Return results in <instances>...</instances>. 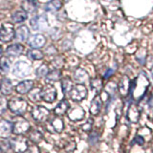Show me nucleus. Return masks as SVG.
<instances>
[{
  "label": "nucleus",
  "mask_w": 153,
  "mask_h": 153,
  "mask_svg": "<svg viewBox=\"0 0 153 153\" xmlns=\"http://www.w3.org/2000/svg\"><path fill=\"white\" fill-rule=\"evenodd\" d=\"M9 108L10 110L16 115L21 116L25 114L28 109V102L24 99L21 98H13L9 102Z\"/></svg>",
  "instance_id": "nucleus-1"
},
{
  "label": "nucleus",
  "mask_w": 153,
  "mask_h": 153,
  "mask_svg": "<svg viewBox=\"0 0 153 153\" xmlns=\"http://www.w3.org/2000/svg\"><path fill=\"white\" fill-rule=\"evenodd\" d=\"M32 71V67L31 65L28 63V62L24 61V60H20L17 61L13 66V74L17 76V78H24L28 75H30Z\"/></svg>",
  "instance_id": "nucleus-2"
},
{
  "label": "nucleus",
  "mask_w": 153,
  "mask_h": 153,
  "mask_svg": "<svg viewBox=\"0 0 153 153\" xmlns=\"http://www.w3.org/2000/svg\"><path fill=\"white\" fill-rule=\"evenodd\" d=\"M11 145V149L13 150L16 153H22L27 150L29 146L28 140L24 137H16L10 142Z\"/></svg>",
  "instance_id": "nucleus-3"
},
{
  "label": "nucleus",
  "mask_w": 153,
  "mask_h": 153,
  "mask_svg": "<svg viewBox=\"0 0 153 153\" xmlns=\"http://www.w3.org/2000/svg\"><path fill=\"white\" fill-rule=\"evenodd\" d=\"M86 95H87V90H86L85 86L81 84H76L75 86H72L70 90V96L71 99L75 100V102H80L82 100Z\"/></svg>",
  "instance_id": "nucleus-4"
},
{
  "label": "nucleus",
  "mask_w": 153,
  "mask_h": 153,
  "mask_svg": "<svg viewBox=\"0 0 153 153\" xmlns=\"http://www.w3.org/2000/svg\"><path fill=\"white\" fill-rule=\"evenodd\" d=\"M40 98L46 102H54L56 98V90L53 85H46L40 91Z\"/></svg>",
  "instance_id": "nucleus-5"
},
{
  "label": "nucleus",
  "mask_w": 153,
  "mask_h": 153,
  "mask_svg": "<svg viewBox=\"0 0 153 153\" xmlns=\"http://www.w3.org/2000/svg\"><path fill=\"white\" fill-rule=\"evenodd\" d=\"M32 115L35 121L38 123H43L48 119V117H49L50 112H49V110L45 108L44 106H36L33 109Z\"/></svg>",
  "instance_id": "nucleus-6"
},
{
  "label": "nucleus",
  "mask_w": 153,
  "mask_h": 153,
  "mask_svg": "<svg viewBox=\"0 0 153 153\" xmlns=\"http://www.w3.org/2000/svg\"><path fill=\"white\" fill-rule=\"evenodd\" d=\"M31 26L35 31H44L48 27L47 18L45 16H36L31 19Z\"/></svg>",
  "instance_id": "nucleus-7"
},
{
  "label": "nucleus",
  "mask_w": 153,
  "mask_h": 153,
  "mask_svg": "<svg viewBox=\"0 0 153 153\" xmlns=\"http://www.w3.org/2000/svg\"><path fill=\"white\" fill-rule=\"evenodd\" d=\"M30 123L24 119H19L13 124V132L16 135H22L29 131Z\"/></svg>",
  "instance_id": "nucleus-8"
},
{
  "label": "nucleus",
  "mask_w": 153,
  "mask_h": 153,
  "mask_svg": "<svg viewBox=\"0 0 153 153\" xmlns=\"http://www.w3.org/2000/svg\"><path fill=\"white\" fill-rule=\"evenodd\" d=\"M14 31L11 24H5L0 28V40L3 42L11 41L13 37Z\"/></svg>",
  "instance_id": "nucleus-9"
},
{
  "label": "nucleus",
  "mask_w": 153,
  "mask_h": 153,
  "mask_svg": "<svg viewBox=\"0 0 153 153\" xmlns=\"http://www.w3.org/2000/svg\"><path fill=\"white\" fill-rule=\"evenodd\" d=\"M45 37L43 36L42 35H39V33H37V35H33L30 38L28 39V44L29 46H31L33 49H37V48H41L43 47V45L45 44Z\"/></svg>",
  "instance_id": "nucleus-10"
},
{
  "label": "nucleus",
  "mask_w": 153,
  "mask_h": 153,
  "mask_svg": "<svg viewBox=\"0 0 153 153\" xmlns=\"http://www.w3.org/2000/svg\"><path fill=\"white\" fill-rule=\"evenodd\" d=\"M47 128L49 129V131H52L53 133H60L63 130V122L59 118H53L48 123Z\"/></svg>",
  "instance_id": "nucleus-11"
},
{
  "label": "nucleus",
  "mask_w": 153,
  "mask_h": 153,
  "mask_svg": "<svg viewBox=\"0 0 153 153\" xmlns=\"http://www.w3.org/2000/svg\"><path fill=\"white\" fill-rule=\"evenodd\" d=\"M13 132V123L6 120L0 121V137L8 138Z\"/></svg>",
  "instance_id": "nucleus-12"
},
{
  "label": "nucleus",
  "mask_w": 153,
  "mask_h": 153,
  "mask_svg": "<svg viewBox=\"0 0 153 153\" xmlns=\"http://www.w3.org/2000/svg\"><path fill=\"white\" fill-rule=\"evenodd\" d=\"M23 49V46L21 44H18V43L10 45L6 50V55L11 57H16L22 54Z\"/></svg>",
  "instance_id": "nucleus-13"
},
{
  "label": "nucleus",
  "mask_w": 153,
  "mask_h": 153,
  "mask_svg": "<svg viewBox=\"0 0 153 153\" xmlns=\"http://www.w3.org/2000/svg\"><path fill=\"white\" fill-rule=\"evenodd\" d=\"M68 117L71 121H80L84 117V111L81 107L76 106L68 112Z\"/></svg>",
  "instance_id": "nucleus-14"
},
{
  "label": "nucleus",
  "mask_w": 153,
  "mask_h": 153,
  "mask_svg": "<svg viewBox=\"0 0 153 153\" xmlns=\"http://www.w3.org/2000/svg\"><path fill=\"white\" fill-rule=\"evenodd\" d=\"M33 86V80H24L22 82L18 83L16 86V92L19 94H26L30 92Z\"/></svg>",
  "instance_id": "nucleus-15"
},
{
  "label": "nucleus",
  "mask_w": 153,
  "mask_h": 153,
  "mask_svg": "<svg viewBox=\"0 0 153 153\" xmlns=\"http://www.w3.org/2000/svg\"><path fill=\"white\" fill-rule=\"evenodd\" d=\"M29 29L27 26H20L16 29V39L18 41H24L26 40L27 38L29 37Z\"/></svg>",
  "instance_id": "nucleus-16"
},
{
  "label": "nucleus",
  "mask_w": 153,
  "mask_h": 153,
  "mask_svg": "<svg viewBox=\"0 0 153 153\" xmlns=\"http://www.w3.org/2000/svg\"><path fill=\"white\" fill-rule=\"evenodd\" d=\"M61 6H62L61 0H51V1H49L45 5L44 10L46 12L56 13L61 8Z\"/></svg>",
  "instance_id": "nucleus-17"
},
{
  "label": "nucleus",
  "mask_w": 153,
  "mask_h": 153,
  "mask_svg": "<svg viewBox=\"0 0 153 153\" xmlns=\"http://www.w3.org/2000/svg\"><path fill=\"white\" fill-rule=\"evenodd\" d=\"M69 107H70V104L68 102V100H62L55 108V113H56V115H59V116H61V115H64L67 111H68Z\"/></svg>",
  "instance_id": "nucleus-18"
},
{
  "label": "nucleus",
  "mask_w": 153,
  "mask_h": 153,
  "mask_svg": "<svg viewBox=\"0 0 153 153\" xmlns=\"http://www.w3.org/2000/svg\"><path fill=\"white\" fill-rule=\"evenodd\" d=\"M22 9H23V11H25L26 13H33L36 12L37 5L35 1H33V0H25V1L22 3Z\"/></svg>",
  "instance_id": "nucleus-19"
},
{
  "label": "nucleus",
  "mask_w": 153,
  "mask_h": 153,
  "mask_svg": "<svg viewBox=\"0 0 153 153\" xmlns=\"http://www.w3.org/2000/svg\"><path fill=\"white\" fill-rule=\"evenodd\" d=\"M13 86L12 81L9 79H4L1 82V92L4 95H10L13 92Z\"/></svg>",
  "instance_id": "nucleus-20"
},
{
  "label": "nucleus",
  "mask_w": 153,
  "mask_h": 153,
  "mask_svg": "<svg viewBox=\"0 0 153 153\" xmlns=\"http://www.w3.org/2000/svg\"><path fill=\"white\" fill-rule=\"evenodd\" d=\"M28 18V14L25 11H17L12 16V19L13 23H20L25 21Z\"/></svg>",
  "instance_id": "nucleus-21"
},
{
  "label": "nucleus",
  "mask_w": 153,
  "mask_h": 153,
  "mask_svg": "<svg viewBox=\"0 0 153 153\" xmlns=\"http://www.w3.org/2000/svg\"><path fill=\"white\" fill-rule=\"evenodd\" d=\"M74 79L76 81H78L79 83H84L88 79V75L86 74V72L82 69H78L75 72Z\"/></svg>",
  "instance_id": "nucleus-22"
},
{
  "label": "nucleus",
  "mask_w": 153,
  "mask_h": 153,
  "mask_svg": "<svg viewBox=\"0 0 153 153\" xmlns=\"http://www.w3.org/2000/svg\"><path fill=\"white\" fill-rule=\"evenodd\" d=\"M100 107H102V102H100V97H96L92 100V102H91L90 112L93 115H97L100 112Z\"/></svg>",
  "instance_id": "nucleus-23"
},
{
  "label": "nucleus",
  "mask_w": 153,
  "mask_h": 153,
  "mask_svg": "<svg viewBox=\"0 0 153 153\" xmlns=\"http://www.w3.org/2000/svg\"><path fill=\"white\" fill-rule=\"evenodd\" d=\"M10 60L7 57H0V73L2 74H6L10 70Z\"/></svg>",
  "instance_id": "nucleus-24"
},
{
  "label": "nucleus",
  "mask_w": 153,
  "mask_h": 153,
  "mask_svg": "<svg viewBox=\"0 0 153 153\" xmlns=\"http://www.w3.org/2000/svg\"><path fill=\"white\" fill-rule=\"evenodd\" d=\"M27 56L30 57L31 59L33 60H40L43 59V53L38 50H29L27 53Z\"/></svg>",
  "instance_id": "nucleus-25"
},
{
  "label": "nucleus",
  "mask_w": 153,
  "mask_h": 153,
  "mask_svg": "<svg viewBox=\"0 0 153 153\" xmlns=\"http://www.w3.org/2000/svg\"><path fill=\"white\" fill-rule=\"evenodd\" d=\"M29 138H30V140L33 143H39L42 139V134L38 130H36V129H33V130H32L30 134H29Z\"/></svg>",
  "instance_id": "nucleus-26"
},
{
  "label": "nucleus",
  "mask_w": 153,
  "mask_h": 153,
  "mask_svg": "<svg viewBox=\"0 0 153 153\" xmlns=\"http://www.w3.org/2000/svg\"><path fill=\"white\" fill-rule=\"evenodd\" d=\"M60 76H61V72L59 70H54V71H52L51 73L48 74L47 80L55 82V81H57L60 79Z\"/></svg>",
  "instance_id": "nucleus-27"
},
{
  "label": "nucleus",
  "mask_w": 153,
  "mask_h": 153,
  "mask_svg": "<svg viewBox=\"0 0 153 153\" xmlns=\"http://www.w3.org/2000/svg\"><path fill=\"white\" fill-rule=\"evenodd\" d=\"M72 81L67 78V79H64L63 80H62V82H61V87H62V91H63V93L66 94V93H68L69 91L71 90L72 88Z\"/></svg>",
  "instance_id": "nucleus-28"
},
{
  "label": "nucleus",
  "mask_w": 153,
  "mask_h": 153,
  "mask_svg": "<svg viewBox=\"0 0 153 153\" xmlns=\"http://www.w3.org/2000/svg\"><path fill=\"white\" fill-rule=\"evenodd\" d=\"M29 98L32 100L33 102H38L40 100V90L36 89V90H32L30 93H29Z\"/></svg>",
  "instance_id": "nucleus-29"
},
{
  "label": "nucleus",
  "mask_w": 153,
  "mask_h": 153,
  "mask_svg": "<svg viewBox=\"0 0 153 153\" xmlns=\"http://www.w3.org/2000/svg\"><path fill=\"white\" fill-rule=\"evenodd\" d=\"M7 105H8L7 100L5 99L4 97H1V98H0V115H2L4 112H6V110H7Z\"/></svg>",
  "instance_id": "nucleus-30"
},
{
  "label": "nucleus",
  "mask_w": 153,
  "mask_h": 153,
  "mask_svg": "<svg viewBox=\"0 0 153 153\" xmlns=\"http://www.w3.org/2000/svg\"><path fill=\"white\" fill-rule=\"evenodd\" d=\"M48 74V67L46 65H41L39 68L36 70V75L38 76H44Z\"/></svg>",
  "instance_id": "nucleus-31"
},
{
  "label": "nucleus",
  "mask_w": 153,
  "mask_h": 153,
  "mask_svg": "<svg viewBox=\"0 0 153 153\" xmlns=\"http://www.w3.org/2000/svg\"><path fill=\"white\" fill-rule=\"evenodd\" d=\"M27 153H39V148H38L36 145H31L27 148Z\"/></svg>",
  "instance_id": "nucleus-32"
},
{
  "label": "nucleus",
  "mask_w": 153,
  "mask_h": 153,
  "mask_svg": "<svg viewBox=\"0 0 153 153\" xmlns=\"http://www.w3.org/2000/svg\"><path fill=\"white\" fill-rule=\"evenodd\" d=\"M143 137H141V136H137L136 138H135V141H134V143H139V145H143Z\"/></svg>",
  "instance_id": "nucleus-33"
},
{
  "label": "nucleus",
  "mask_w": 153,
  "mask_h": 153,
  "mask_svg": "<svg viewBox=\"0 0 153 153\" xmlns=\"http://www.w3.org/2000/svg\"><path fill=\"white\" fill-rule=\"evenodd\" d=\"M91 122H92V121H91V120H90V122L88 121V122H87V123L84 124V126H82V128L84 129L85 131H89V130H90L91 126H92V123H91Z\"/></svg>",
  "instance_id": "nucleus-34"
},
{
  "label": "nucleus",
  "mask_w": 153,
  "mask_h": 153,
  "mask_svg": "<svg viewBox=\"0 0 153 153\" xmlns=\"http://www.w3.org/2000/svg\"><path fill=\"white\" fill-rule=\"evenodd\" d=\"M113 73H114V70L113 69H108L106 71V73H105V75H104V79H108L110 76H112Z\"/></svg>",
  "instance_id": "nucleus-35"
},
{
  "label": "nucleus",
  "mask_w": 153,
  "mask_h": 153,
  "mask_svg": "<svg viewBox=\"0 0 153 153\" xmlns=\"http://www.w3.org/2000/svg\"><path fill=\"white\" fill-rule=\"evenodd\" d=\"M2 54H3V49H2V47L0 46V57H1Z\"/></svg>",
  "instance_id": "nucleus-36"
},
{
  "label": "nucleus",
  "mask_w": 153,
  "mask_h": 153,
  "mask_svg": "<svg viewBox=\"0 0 153 153\" xmlns=\"http://www.w3.org/2000/svg\"><path fill=\"white\" fill-rule=\"evenodd\" d=\"M2 152V150H1V147H0V153H1Z\"/></svg>",
  "instance_id": "nucleus-37"
}]
</instances>
